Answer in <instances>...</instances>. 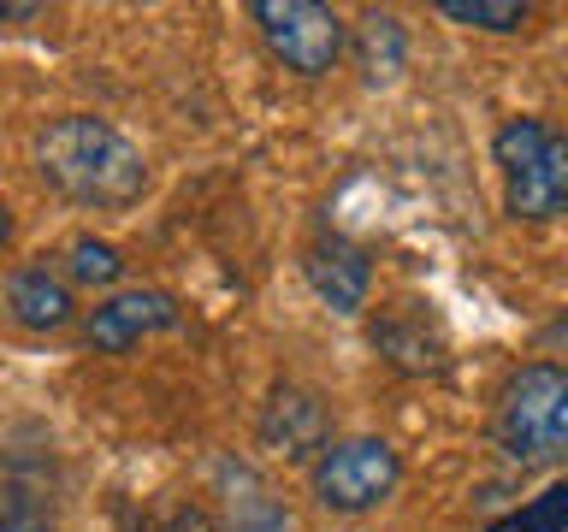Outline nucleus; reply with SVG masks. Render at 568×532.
Here are the masks:
<instances>
[{"instance_id": "obj_6", "label": "nucleus", "mask_w": 568, "mask_h": 532, "mask_svg": "<svg viewBox=\"0 0 568 532\" xmlns=\"http://www.w3.org/2000/svg\"><path fill=\"white\" fill-rule=\"evenodd\" d=\"M166 326H178V301L166 290H124L89 314V344L101 355H124L149 331H166Z\"/></svg>"}, {"instance_id": "obj_7", "label": "nucleus", "mask_w": 568, "mask_h": 532, "mask_svg": "<svg viewBox=\"0 0 568 532\" xmlns=\"http://www.w3.org/2000/svg\"><path fill=\"white\" fill-rule=\"evenodd\" d=\"M308 284L332 301L337 314H355V308L367 301L373 266H367V255H362L355 243L326 237V243H314V248H308Z\"/></svg>"}, {"instance_id": "obj_15", "label": "nucleus", "mask_w": 568, "mask_h": 532, "mask_svg": "<svg viewBox=\"0 0 568 532\" xmlns=\"http://www.w3.org/2000/svg\"><path fill=\"white\" fill-rule=\"evenodd\" d=\"M160 532H213V526H207V514L178 509V514H166V526H160Z\"/></svg>"}, {"instance_id": "obj_4", "label": "nucleus", "mask_w": 568, "mask_h": 532, "mask_svg": "<svg viewBox=\"0 0 568 532\" xmlns=\"http://www.w3.org/2000/svg\"><path fill=\"white\" fill-rule=\"evenodd\" d=\"M397 450L379 438H344V443H326L314 461V497L337 514H362L373 503H385L397 491Z\"/></svg>"}, {"instance_id": "obj_16", "label": "nucleus", "mask_w": 568, "mask_h": 532, "mask_svg": "<svg viewBox=\"0 0 568 532\" xmlns=\"http://www.w3.org/2000/svg\"><path fill=\"white\" fill-rule=\"evenodd\" d=\"M7 243H12V213L0 207V248H7Z\"/></svg>"}, {"instance_id": "obj_5", "label": "nucleus", "mask_w": 568, "mask_h": 532, "mask_svg": "<svg viewBox=\"0 0 568 532\" xmlns=\"http://www.w3.org/2000/svg\"><path fill=\"white\" fill-rule=\"evenodd\" d=\"M255 24L266 48L302 78L332 71L337 53H344V18L332 7H314V0H255Z\"/></svg>"}, {"instance_id": "obj_11", "label": "nucleus", "mask_w": 568, "mask_h": 532, "mask_svg": "<svg viewBox=\"0 0 568 532\" xmlns=\"http://www.w3.org/2000/svg\"><path fill=\"white\" fill-rule=\"evenodd\" d=\"M119 273H124V260H119L113 243H95V237L71 243V278L78 284H113Z\"/></svg>"}, {"instance_id": "obj_2", "label": "nucleus", "mask_w": 568, "mask_h": 532, "mask_svg": "<svg viewBox=\"0 0 568 532\" xmlns=\"http://www.w3.org/2000/svg\"><path fill=\"white\" fill-rule=\"evenodd\" d=\"M497 443L521 468H545V461H557L568 450V379L557 361H532L504 385Z\"/></svg>"}, {"instance_id": "obj_1", "label": "nucleus", "mask_w": 568, "mask_h": 532, "mask_svg": "<svg viewBox=\"0 0 568 532\" xmlns=\"http://www.w3.org/2000/svg\"><path fill=\"white\" fill-rule=\"evenodd\" d=\"M36 166L65 202L78 207H131L149 190V166L131 136H119L106 119H53L36 142Z\"/></svg>"}, {"instance_id": "obj_10", "label": "nucleus", "mask_w": 568, "mask_h": 532, "mask_svg": "<svg viewBox=\"0 0 568 532\" xmlns=\"http://www.w3.org/2000/svg\"><path fill=\"white\" fill-rule=\"evenodd\" d=\"M225 532H291V514L255 473H237L225 491Z\"/></svg>"}, {"instance_id": "obj_8", "label": "nucleus", "mask_w": 568, "mask_h": 532, "mask_svg": "<svg viewBox=\"0 0 568 532\" xmlns=\"http://www.w3.org/2000/svg\"><path fill=\"white\" fill-rule=\"evenodd\" d=\"M7 308H12L18 326H30V331H60L71 319V290L48 260H30L7 278Z\"/></svg>"}, {"instance_id": "obj_12", "label": "nucleus", "mask_w": 568, "mask_h": 532, "mask_svg": "<svg viewBox=\"0 0 568 532\" xmlns=\"http://www.w3.org/2000/svg\"><path fill=\"white\" fill-rule=\"evenodd\" d=\"M444 18H456V24H479V30H521L527 24V7H491V0H444L438 7Z\"/></svg>"}, {"instance_id": "obj_13", "label": "nucleus", "mask_w": 568, "mask_h": 532, "mask_svg": "<svg viewBox=\"0 0 568 532\" xmlns=\"http://www.w3.org/2000/svg\"><path fill=\"white\" fill-rule=\"evenodd\" d=\"M562 509H568V491H545L532 509L509 514V521H491V532H562Z\"/></svg>"}, {"instance_id": "obj_14", "label": "nucleus", "mask_w": 568, "mask_h": 532, "mask_svg": "<svg viewBox=\"0 0 568 532\" xmlns=\"http://www.w3.org/2000/svg\"><path fill=\"white\" fill-rule=\"evenodd\" d=\"M0 532H53V526L30 509H12V514H0Z\"/></svg>"}, {"instance_id": "obj_3", "label": "nucleus", "mask_w": 568, "mask_h": 532, "mask_svg": "<svg viewBox=\"0 0 568 532\" xmlns=\"http://www.w3.org/2000/svg\"><path fill=\"white\" fill-rule=\"evenodd\" d=\"M497 166H504L509 213L550 219L568 202V149L545 119H509L497 131Z\"/></svg>"}, {"instance_id": "obj_9", "label": "nucleus", "mask_w": 568, "mask_h": 532, "mask_svg": "<svg viewBox=\"0 0 568 532\" xmlns=\"http://www.w3.org/2000/svg\"><path fill=\"white\" fill-rule=\"evenodd\" d=\"M261 438L291 461L326 450V408H320L308 390H278L273 408H266V420H261Z\"/></svg>"}]
</instances>
